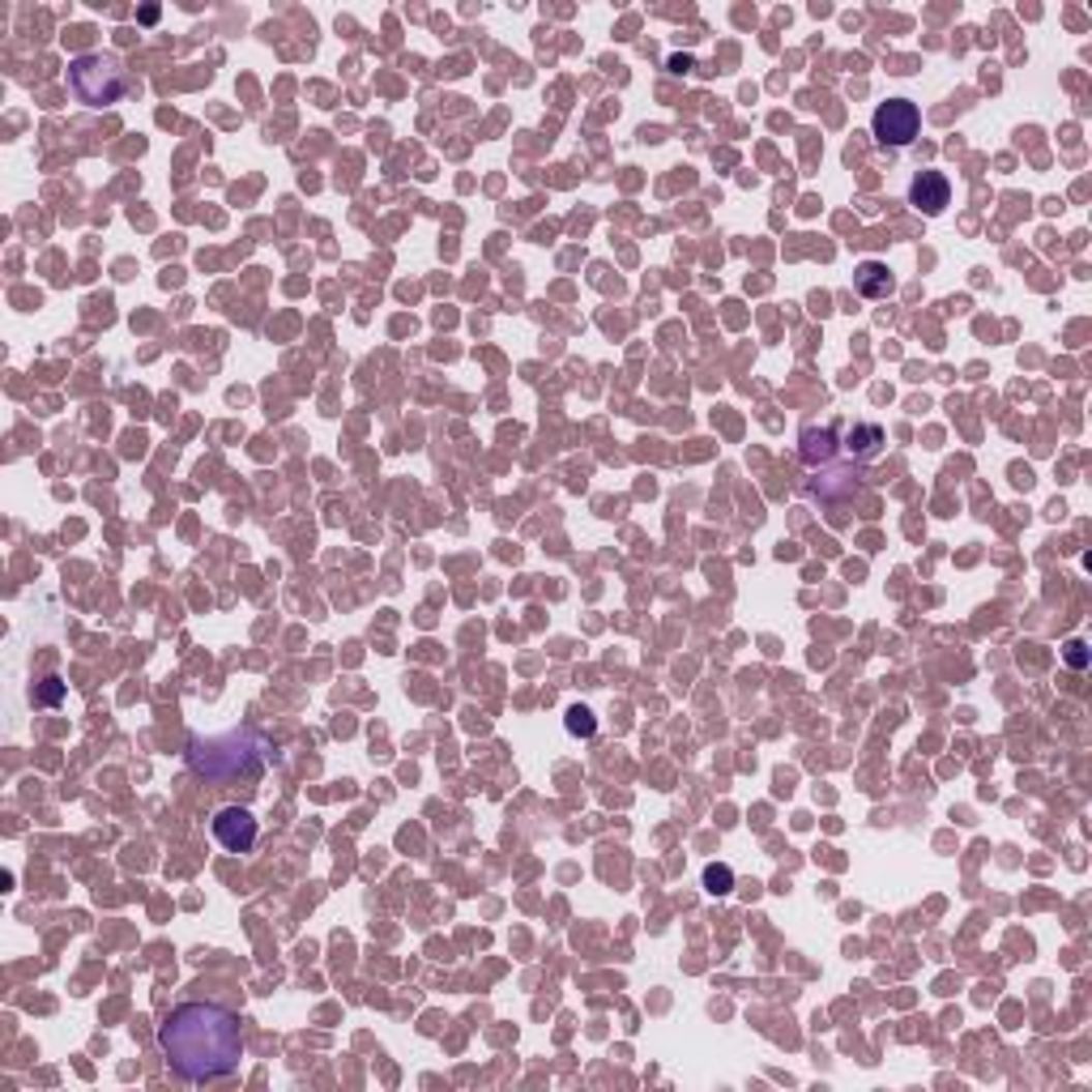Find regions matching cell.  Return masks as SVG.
<instances>
[{"instance_id": "10", "label": "cell", "mask_w": 1092, "mask_h": 1092, "mask_svg": "<svg viewBox=\"0 0 1092 1092\" xmlns=\"http://www.w3.org/2000/svg\"><path fill=\"white\" fill-rule=\"evenodd\" d=\"M704 888H709L713 896L734 892V870L730 866H704Z\"/></svg>"}, {"instance_id": "5", "label": "cell", "mask_w": 1092, "mask_h": 1092, "mask_svg": "<svg viewBox=\"0 0 1092 1092\" xmlns=\"http://www.w3.org/2000/svg\"><path fill=\"white\" fill-rule=\"evenodd\" d=\"M214 836H218L223 850L248 854L253 845H257V836H261V828H257L253 811H243V806H227V811L214 816Z\"/></svg>"}, {"instance_id": "13", "label": "cell", "mask_w": 1092, "mask_h": 1092, "mask_svg": "<svg viewBox=\"0 0 1092 1092\" xmlns=\"http://www.w3.org/2000/svg\"><path fill=\"white\" fill-rule=\"evenodd\" d=\"M1067 661H1071V666H1084V661H1088V657H1084V645H1080V641H1071V645H1067Z\"/></svg>"}, {"instance_id": "2", "label": "cell", "mask_w": 1092, "mask_h": 1092, "mask_svg": "<svg viewBox=\"0 0 1092 1092\" xmlns=\"http://www.w3.org/2000/svg\"><path fill=\"white\" fill-rule=\"evenodd\" d=\"M68 86L73 94L86 102V108H112V102L124 98V68L116 56H102V52H90V56H78L68 64Z\"/></svg>"}, {"instance_id": "9", "label": "cell", "mask_w": 1092, "mask_h": 1092, "mask_svg": "<svg viewBox=\"0 0 1092 1092\" xmlns=\"http://www.w3.org/2000/svg\"><path fill=\"white\" fill-rule=\"evenodd\" d=\"M836 448V432H802V462L806 466H824Z\"/></svg>"}, {"instance_id": "7", "label": "cell", "mask_w": 1092, "mask_h": 1092, "mask_svg": "<svg viewBox=\"0 0 1092 1092\" xmlns=\"http://www.w3.org/2000/svg\"><path fill=\"white\" fill-rule=\"evenodd\" d=\"M854 291L862 299H888L896 291V277H892V269L884 261H862L854 269Z\"/></svg>"}, {"instance_id": "8", "label": "cell", "mask_w": 1092, "mask_h": 1092, "mask_svg": "<svg viewBox=\"0 0 1092 1092\" xmlns=\"http://www.w3.org/2000/svg\"><path fill=\"white\" fill-rule=\"evenodd\" d=\"M845 452L862 456V462L879 456V452H884V427H875V422H858V427H850V432H845Z\"/></svg>"}, {"instance_id": "4", "label": "cell", "mask_w": 1092, "mask_h": 1092, "mask_svg": "<svg viewBox=\"0 0 1092 1092\" xmlns=\"http://www.w3.org/2000/svg\"><path fill=\"white\" fill-rule=\"evenodd\" d=\"M918 128H922V112H918V102H909V98H888V102H879L875 116H870V132L879 146H888V150H905L918 141Z\"/></svg>"}, {"instance_id": "6", "label": "cell", "mask_w": 1092, "mask_h": 1092, "mask_svg": "<svg viewBox=\"0 0 1092 1092\" xmlns=\"http://www.w3.org/2000/svg\"><path fill=\"white\" fill-rule=\"evenodd\" d=\"M909 205H918L922 214H943L947 205H952V184H947V175L939 171H918L909 184Z\"/></svg>"}, {"instance_id": "1", "label": "cell", "mask_w": 1092, "mask_h": 1092, "mask_svg": "<svg viewBox=\"0 0 1092 1092\" xmlns=\"http://www.w3.org/2000/svg\"><path fill=\"white\" fill-rule=\"evenodd\" d=\"M158 1050L180 1080L209 1084L239 1067L243 1033H239V1020L218 1003H180L163 1020Z\"/></svg>"}, {"instance_id": "11", "label": "cell", "mask_w": 1092, "mask_h": 1092, "mask_svg": "<svg viewBox=\"0 0 1092 1092\" xmlns=\"http://www.w3.org/2000/svg\"><path fill=\"white\" fill-rule=\"evenodd\" d=\"M568 734H577V738H593L597 734V721H593V713L589 709H568Z\"/></svg>"}, {"instance_id": "12", "label": "cell", "mask_w": 1092, "mask_h": 1092, "mask_svg": "<svg viewBox=\"0 0 1092 1092\" xmlns=\"http://www.w3.org/2000/svg\"><path fill=\"white\" fill-rule=\"evenodd\" d=\"M64 700V683L52 675V679H43L39 683V691H34V704H60Z\"/></svg>"}, {"instance_id": "3", "label": "cell", "mask_w": 1092, "mask_h": 1092, "mask_svg": "<svg viewBox=\"0 0 1092 1092\" xmlns=\"http://www.w3.org/2000/svg\"><path fill=\"white\" fill-rule=\"evenodd\" d=\"M248 743H257L253 734H227V738H197L188 760L197 772H205V777H214V781H231L239 768H257V751H243Z\"/></svg>"}]
</instances>
